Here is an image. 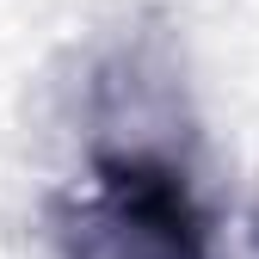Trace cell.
Returning <instances> with one entry per match:
<instances>
[{"mask_svg": "<svg viewBox=\"0 0 259 259\" xmlns=\"http://www.w3.org/2000/svg\"><path fill=\"white\" fill-rule=\"evenodd\" d=\"M74 259H210V216L198 185L160 148H93L80 216L68 222Z\"/></svg>", "mask_w": 259, "mask_h": 259, "instance_id": "obj_1", "label": "cell"}]
</instances>
